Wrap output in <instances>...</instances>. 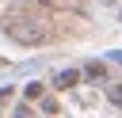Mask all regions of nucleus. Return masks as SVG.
I'll use <instances>...</instances> for the list:
<instances>
[{"mask_svg": "<svg viewBox=\"0 0 122 118\" xmlns=\"http://www.w3.org/2000/svg\"><path fill=\"white\" fill-rule=\"evenodd\" d=\"M84 76H88V80H103V65H99V61H92V65L84 69Z\"/></svg>", "mask_w": 122, "mask_h": 118, "instance_id": "7ed1b4c3", "label": "nucleus"}, {"mask_svg": "<svg viewBox=\"0 0 122 118\" xmlns=\"http://www.w3.org/2000/svg\"><path fill=\"white\" fill-rule=\"evenodd\" d=\"M107 99H111L114 107H122V84H114V88H107Z\"/></svg>", "mask_w": 122, "mask_h": 118, "instance_id": "20e7f679", "label": "nucleus"}, {"mask_svg": "<svg viewBox=\"0 0 122 118\" xmlns=\"http://www.w3.org/2000/svg\"><path fill=\"white\" fill-rule=\"evenodd\" d=\"M4 30H8V38H15L19 46H42L46 38H50V30H46V23L38 19V15H30V11H23V8H15V11H8L4 19Z\"/></svg>", "mask_w": 122, "mask_h": 118, "instance_id": "f257e3e1", "label": "nucleus"}, {"mask_svg": "<svg viewBox=\"0 0 122 118\" xmlns=\"http://www.w3.org/2000/svg\"><path fill=\"white\" fill-rule=\"evenodd\" d=\"M107 57H111L114 65H122V49H114V53H107Z\"/></svg>", "mask_w": 122, "mask_h": 118, "instance_id": "0eeeda50", "label": "nucleus"}, {"mask_svg": "<svg viewBox=\"0 0 122 118\" xmlns=\"http://www.w3.org/2000/svg\"><path fill=\"white\" fill-rule=\"evenodd\" d=\"M76 84H80V72H76V69H61V72L53 76V88H61V91H65V88H76Z\"/></svg>", "mask_w": 122, "mask_h": 118, "instance_id": "f03ea898", "label": "nucleus"}, {"mask_svg": "<svg viewBox=\"0 0 122 118\" xmlns=\"http://www.w3.org/2000/svg\"><path fill=\"white\" fill-rule=\"evenodd\" d=\"M23 91H27V99H38V95H42V84H38V80H30Z\"/></svg>", "mask_w": 122, "mask_h": 118, "instance_id": "39448f33", "label": "nucleus"}, {"mask_svg": "<svg viewBox=\"0 0 122 118\" xmlns=\"http://www.w3.org/2000/svg\"><path fill=\"white\" fill-rule=\"evenodd\" d=\"M15 118H30V110L27 107H15Z\"/></svg>", "mask_w": 122, "mask_h": 118, "instance_id": "423d86ee", "label": "nucleus"}]
</instances>
